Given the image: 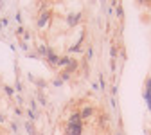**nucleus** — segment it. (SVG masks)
<instances>
[{
    "instance_id": "nucleus-1",
    "label": "nucleus",
    "mask_w": 151,
    "mask_h": 135,
    "mask_svg": "<svg viewBox=\"0 0 151 135\" xmlns=\"http://www.w3.org/2000/svg\"><path fill=\"white\" fill-rule=\"evenodd\" d=\"M92 115V108L90 106H85L83 110H81V119H85V117H90Z\"/></svg>"
},
{
    "instance_id": "nucleus-3",
    "label": "nucleus",
    "mask_w": 151,
    "mask_h": 135,
    "mask_svg": "<svg viewBox=\"0 0 151 135\" xmlns=\"http://www.w3.org/2000/svg\"><path fill=\"white\" fill-rule=\"evenodd\" d=\"M38 25H40V27H45V25H47V14L40 18V22H38Z\"/></svg>"
},
{
    "instance_id": "nucleus-2",
    "label": "nucleus",
    "mask_w": 151,
    "mask_h": 135,
    "mask_svg": "<svg viewBox=\"0 0 151 135\" xmlns=\"http://www.w3.org/2000/svg\"><path fill=\"white\" fill-rule=\"evenodd\" d=\"M146 97H147V103L151 106V81H147V94H146Z\"/></svg>"
}]
</instances>
